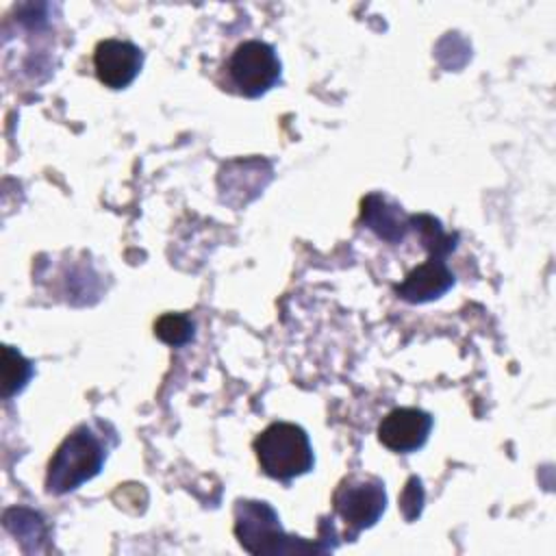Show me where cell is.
Returning a JSON list of instances; mask_svg holds the SVG:
<instances>
[{"mask_svg": "<svg viewBox=\"0 0 556 556\" xmlns=\"http://www.w3.org/2000/svg\"><path fill=\"white\" fill-rule=\"evenodd\" d=\"M261 469L278 480H291L313 469V450L308 434L287 421L267 426L254 441Z\"/></svg>", "mask_w": 556, "mask_h": 556, "instance_id": "7a4b0ae2", "label": "cell"}, {"mask_svg": "<svg viewBox=\"0 0 556 556\" xmlns=\"http://www.w3.org/2000/svg\"><path fill=\"white\" fill-rule=\"evenodd\" d=\"M384 502L387 495L378 480H350L334 493V510L352 532L374 526L384 510Z\"/></svg>", "mask_w": 556, "mask_h": 556, "instance_id": "8992f818", "label": "cell"}, {"mask_svg": "<svg viewBox=\"0 0 556 556\" xmlns=\"http://www.w3.org/2000/svg\"><path fill=\"white\" fill-rule=\"evenodd\" d=\"M104 460V450L89 428H78L72 432L54 452L46 486L50 493H67L93 478Z\"/></svg>", "mask_w": 556, "mask_h": 556, "instance_id": "3957f363", "label": "cell"}, {"mask_svg": "<svg viewBox=\"0 0 556 556\" xmlns=\"http://www.w3.org/2000/svg\"><path fill=\"white\" fill-rule=\"evenodd\" d=\"M363 222L387 241H402L413 226L410 215L378 193L363 200Z\"/></svg>", "mask_w": 556, "mask_h": 556, "instance_id": "9c48e42d", "label": "cell"}, {"mask_svg": "<svg viewBox=\"0 0 556 556\" xmlns=\"http://www.w3.org/2000/svg\"><path fill=\"white\" fill-rule=\"evenodd\" d=\"M413 224L421 232V241L430 256L424 265L413 269L395 291L408 302H428L445 293L454 282V276L443 261L445 254L454 250V239L445 235L439 222L430 215H415Z\"/></svg>", "mask_w": 556, "mask_h": 556, "instance_id": "6da1fadb", "label": "cell"}, {"mask_svg": "<svg viewBox=\"0 0 556 556\" xmlns=\"http://www.w3.org/2000/svg\"><path fill=\"white\" fill-rule=\"evenodd\" d=\"M235 532L241 545L252 554H276V552H304V547L289 541L278 523V517L271 506L265 502H239L237 504V523Z\"/></svg>", "mask_w": 556, "mask_h": 556, "instance_id": "5b68a950", "label": "cell"}, {"mask_svg": "<svg viewBox=\"0 0 556 556\" xmlns=\"http://www.w3.org/2000/svg\"><path fill=\"white\" fill-rule=\"evenodd\" d=\"M432 428V417L419 408H393L378 426V439L391 452L419 450Z\"/></svg>", "mask_w": 556, "mask_h": 556, "instance_id": "ba28073f", "label": "cell"}, {"mask_svg": "<svg viewBox=\"0 0 556 556\" xmlns=\"http://www.w3.org/2000/svg\"><path fill=\"white\" fill-rule=\"evenodd\" d=\"M154 332L159 339H163L165 343L169 345H180L185 341L191 339L193 334V324L185 317V315H163L156 326H154Z\"/></svg>", "mask_w": 556, "mask_h": 556, "instance_id": "30bf717a", "label": "cell"}, {"mask_svg": "<svg viewBox=\"0 0 556 556\" xmlns=\"http://www.w3.org/2000/svg\"><path fill=\"white\" fill-rule=\"evenodd\" d=\"M143 63L141 50L122 39H104L96 46L93 52V70L102 85L111 89L128 87L139 74Z\"/></svg>", "mask_w": 556, "mask_h": 556, "instance_id": "52a82bcc", "label": "cell"}, {"mask_svg": "<svg viewBox=\"0 0 556 556\" xmlns=\"http://www.w3.org/2000/svg\"><path fill=\"white\" fill-rule=\"evenodd\" d=\"M228 74L239 93L256 98L278 83L280 61L269 43L250 39L235 48L228 61Z\"/></svg>", "mask_w": 556, "mask_h": 556, "instance_id": "277c9868", "label": "cell"}]
</instances>
